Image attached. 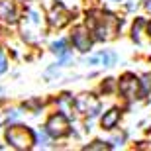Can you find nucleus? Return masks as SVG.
I'll return each mask as SVG.
<instances>
[{
	"label": "nucleus",
	"instance_id": "nucleus-14",
	"mask_svg": "<svg viewBox=\"0 0 151 151\" xmlns=\"http://www.w3.org/2000/svg\"><path fill=\"white\" fill-rule=\"evenodd\" d=\"M6 71V59H4V55H0V75Z\"/></svg>",
	"mask_w": 151,
	"mask_h": 151
},
{
	"label": "nucleus",
	"instance_id": "nucleus-13",
	"mask_svg": "<svg viewBox=\"0 0 151 151\" xmlns=\"http://www.w3.org/2000/svg\"><path fill=\"white\" fill-rule=\"evenodd\" d=\"M141 83H143V92H149V88H151V75H145Z\"/></svg>",
	"mask_w": 151,
	"mask_h": 151
},
{
	"label": "nucleus",
	"instance_id": "nucleus-5",
	"mask_svg": "<svg viewBox=\"0 0 151 151\" xmlns=\"http://www.w3.org/2000/svg\"><path fill=\"white\" fill-rule=\"evenodd\" d=\"M47 134L53 135V137H63V135L69 134V120L65 114H53L47 122Z\"/></svg>",
	"mask_w": 151,
	"mask_h": 151
},
{
	"label": "nucleus",
	"instance_id": "nucleus-8",
	"mask_svg": "<svg viewBox=\"0 0 151 151\" xmlns=\"http://www.w3.org/2000/svg\"><path fill=\"white\" fill-rule=\"evenodd\" d=\"M69 20H71V14H69V10L63 4L53 6V10H51V14H49V22H51L53 28H63Z\"/></svg>",
	"mask_w": 151,
	"mask_h": 151
},
{
	"label": "nucleus",
	"instance_id": "nucleus-16",
	"mask_svg": "<svg viewBox=\"0 0 151 151\" xmlns=\"http://www.w3.org/2000/svg\"><path fill=\"white\" fill-rule=\"evenodd\" d=\"M147 32H149V37H151V22H149V26H147Z\"/></svg>",
	"mask_w": 151,
	"mask_h": 151
},
{
	"label": "nucleus",
	"instance_id": "nucleus-9",
	"mask_svg": "<svg viewBox=\"0 0 151 151\" xmlns=\"http://www.w3.org/2000/svg\"><path fill=\"white\" fill-rule=\"evenodd\" d=\"M114 61H116V55L114 53H110V51H98L92 57H88L84 63L86 65H96V67H110Z\"/></svg>",
	"mask_w": 151,
	"mask_h": 151
},
{
	"label": "nucleus",
	"instance_id": "nucleus-2",
	"mask_svg": "<svg viewBox=\"0 0 151 151\" xmlns=\"http://www.w3.org/2000/svg\"><path fill=\"white\" fill-rule=\"evenodd\" d=\"M6 139L16 149H29V147L34 145L35 135L26 126H10V128L6 129Z\"/></svg>",
	"mask_w": 151,
	"mask_h": 151
},
{
	"label": "nucleus",
	"instance_id": "nucleus-12",
	"mask_svg": "<svg viewBox=\"0 0 151 151\" xmlns=\"http://www.w3.org/2000/svg\"><path fill=\"white\" fill-rule=\"evenodd\" d=\"M86 151H94V149H110V145H106V143H102V141H94V143H90V145H86L84 147Z\"/></svg>",
	"mask_w": 151,
	"mask_h": 151
},
{
	"label": "nucleus",
	"instance_id": "nucleus-4",
	"mask_svg": "<svg viewBox=\"0 0 151 151\" xmlns=\"http://www.w3.org/2000/svg\"><path fill=\"white\" fill-rule=\"evenodd\" d=\"M22 6L18 0H0V20L6 24H16L20 20Z\"/></svg>",
	"mask_w": 151,
	"mask_h": 151
},
{
	"label": "nucleus",
	"instance_id": "nucleus-3",
	"mask_svg": "<svg viewBox=\"0 0 151 151\" xmlns=\"http://www.w3.org/2000/svg\"><path fill=\"white\" fill-rule=\"evenodd\" d=\"M139 84H141V81H137L134 75H124V77L120 78L118 90H120V94H122L124 98L134 100V98H139V94H141Z\"/></svg>",
	"mask_w": 151,
	"mask_h": 151
},
{
	"label": "nucleus",
	"instance_id": "nucleus-1",
	"mask_svg": "<svg viewBox=\"0 0 151 151\" xmlns=\"http://www.w3.org/2000/svg\"><path fill=\"white\" fill-rule=\"evenodd\" d=\"M86 26L98 41H110L118 35L122 28V20L110 12H92L86 16Z\"/></svg>",
	"mask_w": 151,
	"mask_h": 151
},
{
	"label": "nucleus",
	"instance_id": "nucleus-15",
	"mask_svg": "<svg viewBox=\"0 0 151 151\" xmlns=\"http://www.w3.org/2000/svg\"><path fill=\"white\" fill-rule=\"evenodd\" d=\"M145 8H147V10H151V0H147V4H145Z\"/></svg>",
	"mask_w": 151,
	"mask_h": 151
},
{
	"label": "nucleus",
	"instance_id": "nucleus-11",
	"mask_svg": "<svg viewBox=\"0 0 151 151\" xmlns=\"http://www.w3.org/2000/svg\"><path fill=\"white\" fill-rule=\"evenodd\" d=\"M51 51H53L55 55H61L63 59H69V49H67V41H65V39L55 41V43L51 45Z\"/></svg>",
	"mask_w": 151,
	"mask_h": 151
},
{
	"label": "nucleus",
	"instance_id": "nucleus-7",
	"mask_svg": "<svg viewBox=\"0 0 151 151\" xmlns=\"http://www.w3.org/2000/svg\"><path fill=\"white\" fill-rule=\"evenodd\" d=\"M73 45L77 47L78 51H83V53H86V51L90 49V45H92V39H90L88 32H86L83 26H78V28L73 29Z\"/></svg>",
	"mask_w": 151,
	"mask_h": 151
},
{
	"label": "nucleus",
	"instance_id": "nucleus-10",
	"mask_svg": "<svg viewBox=\"0 0 151 151\" xmlns=\"http://www.w3.org/2000/svg\"><path fill=\"white\" fill-rule=\"evenodd\" d=\"M118 122H120V110L112 108L110 112H106L104 118H102V128L104 129H112V128H116Z\"/></svg>",
	"mask_w": 151,
	"mask_h": 151
},
{
	"label": "nucleus",
	"instance_id": "nucleus-6",
	"mask_svg": "<svg viewBox=\"0 0 151 151\" xmlns=\"http://www.w3.org/2000/svg\"><path fill=\"white\" fill-rule=\"evenodd\" d=\"M77 108H78V112H83V114L96 116L98 110H100V102L96 100L92 94H81L77 98Z\"/></svg>",
	"mask_w": 151,
	"mask_h": 151
}]
</instances>
